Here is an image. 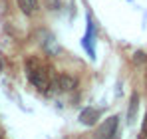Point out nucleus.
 Instances as JSON below:
<instances>
[{
  "instance_id": "obj_1",
  "label": "nucleus",
  "mask_w": 147,
  "mask_h": 139,
  "mask_svg": "<svg viewBox=\"0 0 147 139\" xmlns=\"http://www.w3.org/2000/svg\"><path fill=\"white\" fill-rule=\"evenodd\" d=\"M26 74H28V80L30 84L40 90V92H46L50 88V72L48 68H44L42 64L34 62V60H28L26 62Z\"/></svg>"
},
{
  "instance_id": "obj_2",
  "label": "nucleus",
  "mask_w": 147,
  "mask_h": 139,
  "mask_svg": "<svg viewBox=\"0 0 147 139\" xmlns=\"http://www.w3.org/2000/svg\"><path fill=\"white\" fill-rule=\"evenodd\" d=\"M117 119L119 117L113 115V117H107L101 125H99L98 129V139H109L113 133H115V129H117Z\"/></svg>"
},
{
  "instance_id": "obj_3",
  "label": "nucleus",
  "mask_w": 147,
  "mask_h": 139,
  "mask_svg": "<svg viewBox=\"0 0 147 139\" xmlns=\"http://www.w3.org/2000/svg\"><path fill=\"white\" fill-rule=\"evenodd\" d=\"M76 86H78V80L70 74H60L54 82V88H58L60 92H72L76 90Z\"/></svg>"
},
{
  "instance_id": "obj_4",
  "label": "nucleus",
  "mask_w": 147,
  "mask_h": 139,
  "mask_svg": "<svg viewBox=\"0 0 147 139\" xmlns=\"http://www.w3.org/2000/svg\"><path fill=\"white\" fill-rule=\"evenodd\" d=\"M98 117H99L98 109H94V107H86V109L80 113V121H82L84 125H96Z\"/></svg>"
},
{
  "instance_id": "obj_5",
  "label": "nucleus",
  "mask_w": 147,
  "mask_h": 139,
  "mask_svg": "<svg viewBox=\"0 0 147 139\" xmlns=\"http://www.w3.org/2000/svg\"><path fill=\"white\" fill-rule=\"evenodd\" d=\"M20 10L24 12L26 16H32L36 10H38V0H16Z\"/></svg>"
},
{
  "instance_id": "obj_6",
  "label": "nucleus",
  "mask_w": 147,
  "mask_h": 139,
  "mask_svg": "<svg viewBox=\"0 0 147 139\" xmlns=\"http://www.w3.org/2000/svg\"><path fill=\"white\" fill-rule=\"evenodd\" d=\"M137 93H133L131 95V105H129V111H127V117H129V123H133L135 121V113H137Z\"/></svg>"
}]
</instances>
